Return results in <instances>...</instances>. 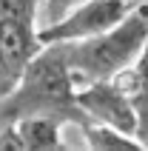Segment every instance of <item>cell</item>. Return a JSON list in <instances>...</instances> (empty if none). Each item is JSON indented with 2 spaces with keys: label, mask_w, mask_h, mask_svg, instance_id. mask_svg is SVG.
<instances>
[{
  "label": "cell",
  "mask_w": 148,
  "mask_h": 151,
  "mask_svg": "<svg viewBox=\"0 0 148 151\" xmlns=\"http://www.w3.org/2000/svg\"><path fill=\"white\" fill-rule=\"evenodd\" d=\"M77 83L60 43H43L29 60L11 91L0 97V126H11L23 117L46 114L57 120H85L77 109ZM88 123V120H85Z\"/></svg>",
  "instance_id": "1"
},
{
  "label": "cell",
  "mask_w": 148,
  "mask_h": 151,
  "mask_svg": "<svg viewBox=\"0 0 148 151\" xmlns=\"http://www.w3.org/2000/svg\"><path fill=\"white\" fill-rule=\"evenodd\" d=\"M66 51L74 83H97L114 80L123 68H128L148 46V3H137L128 14L111 29L94 34L88 40L60 43Z\"/></svg>",
  "instance_id": "2"
},
{
  "label": "cell",
  "mask_w": 148,
  "mask_h": 151,
  "mask_svg": "<svg viewBox=\"0 0 148 151\" xmlns=\"http://www.w3.org/2000/svg\"><path fill=\"white\" fill-rule=\"evenodd\" d=\"M40 46L37 0H0V97L11 91Z\"/></svg>",
  "instance_id": "3"
},
{
  "label": "cell",
  "mask_w": 148,
  "mask_h": 151,
  "mask_svg": "<svg viewBox=\"0 0 148 151\" xmlns=\"http://www.w3.org/2000/svg\"><path fill=\"white\" fill-rule=\"evenodd\" d=\"M131 6H137V3H128V0H80L57 23L40 29V43L88 40L94 34L111 29L114 23H120Z\"/></svg>",
  "instance_id": "4"
},
{
  "label": "cell",
  "mask_w": 148,
  "mask_h": 151,
  "mask_svg": "<svg viewBox=\"0 0 148 151\" xmlns=\"http://www.w3.org/2000/svg\"><path fill=\"white\" fill-rule=\"evenodd\" d=\"M77 109L88 123H100V126L120 128L125 134L137 137V117L128 97L114 80H97V83H83L77 86Z\"/></svg>",
  "instance_id": "5"
},
{
  "label": "cell",
  "mask_w": 148,
  "mask_h": 151,
  "mask_svg": "<svg viewBox=\"0 0 148 151\" xmlns=\"http://www.w3.org/2000/svg\"><path fill=\"white\" fill-rule=\"evenodd\" d=\"M114 83L123 88L137 117V140L148 148V46L128 68L114 77Z\"/></svg>",
  "instance_id": "6"
},
{
  "label": "cell",
  "mask_w": 148,
  "mask_h": 151,
  "mask_svg": "<svg viewBox=\"0 0 148 151\" xmlns=\"http://www.w3.org/2000/svg\"><path fill=\"white\" fill-rule=\"evenodd\" d=\"M60 123L57 117H46V114H34L11 123L20 134L23 151H63L60 143Z\"/></svg>",
  "instance_id": "7"
},
{
  "label": "cell",
  "mask_w": 148,
  "mask_h": 151,
  "mask_svg": "<svg viewBox=\"0 0 148 151\" xmlns=\"http://www.w3.org/2000/svg\"><path fill=\"white\" fill-rule=\"evenodd\" d=\"M85 145H88V151H142L145 148L134 134H125V131L111 126H100V123H85Z\"/></svg>",
  "instance_id": "8"
},
{
  "label": "cell",
  "mask_w": 148,
  "mask_h": 151,
  "mask_svg": "<svg viewBox=\"0 0 148 151\" xmlns=\"http://www.w3.org/2000/svg\"><path fill=\"white\" fill-rule=\"evenodd\" d=\"M80 0H37V26L46 29V26L57 23L60 17L71 12Z\"/></svg>",
  "instance_id": "9"
},
{
  "label": "cell",
  "mask_w": 148,
  "mask_h": 151,
  "mask_svg": "<svg viewBox=\"0 0 148 151\" xmlns=\"http://www.w3.org/2000/svg\"><path fill=\"white\" fill-rule=\"evenodd\" d=\"M128 3H148V0H128Z\"/></svg>",
  "instance_id": "10"
}]
</instances>
